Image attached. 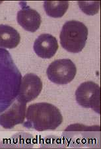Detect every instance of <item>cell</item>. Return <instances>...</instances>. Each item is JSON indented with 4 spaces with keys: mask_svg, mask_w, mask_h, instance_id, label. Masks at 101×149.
I'll list each match as a JSON object with an SVG mask.
<instances>
[{
    "mask_svg": "<svg viewBox=\"0 0 101 149\" xmlns=\"http://www.w3.org/2000/svg\"><path fill=\"white\" fill-rule=\"evenodd\" d=\"M88 29L78 21H69L61 29L60 39L61 46L69 52L79 53L85 48L88 36Z\"/></svg>",
    "mask_w": 101,
    "mask_h": 149,
    "instance_id": "obj_2",
    "label": "cell"
},
{
    "mask_svg": "<svg viewBox=\"0 0 101 149\" xmlns=\"http://www.w3.org/2000/svg\"><path fill=\"white\" fill-rule=\"evenodd\" d=\"M17 22L27 31L34 33L39 29L42 19L37 11L29 7H23L17 13Z\"/></svg>",
    "mask_w": 101,
    "mask_h": 149,
    "instance_id": "obj_8",
    "label": "cell"
},
{
    "mask_svg": "<svg viewBox=\"0 0 101 149\" xmlns=\"http://www.w3.org/2000/svg\"><path fill=\"white\" fill-rule=\"evenodd\" d=\"M21 35L16 29L7 24H0V47L13 49L19 45Z\"/></svg>",
    "mask_w": 101,
    "mask_h": 149,
    "instance_id": "obj_9",
    "label": "cell"
},
{
    "mask_svg": "<svg viewBox=\"0 0 101 149\" xmlns=\"http://www.w3.org/2000/svg\"><path fill=\"white\" fill-rule=\"evenodd\" d=\"M42 90V83L38 76L34 73H28L24 75L21 81L17 99L25 103L33 100Z\"/></svg>",
    "mask_w": 101,
    "mask_h": 149,
    "instance_id": "obj_5",
    "label": "cell"
},
{
    "mask_svg": "<svg viewBox=\"0 0 101 149\" xmlns=\"http://www.w3.org/2000/svg\"><path fill=\"white\" fill-rule=\"evenodd\" d=\"M100 88L98 84L92 81L81 84L75 91L77 102L85 108H91L100 113Z\"/></svg>",
    "mask_w": 101,
    "mask_h": 149,
    "instance_id": "obj_4",
    "label": "cell"
},
{
    "mask_svg": "<svg viewBox=\"0 0 101 149\" xmlns=\"http://www.w3.org/2000/svg\"><path fill=\"white\" fill-rule=\"evenodd\" d=\"M69 7L67 1H46L44 2V8L46 14L53 18L63 17Z\"/></svg>",
    "mask_w": 101,
    "mask_h": 149,
    "instance_id": "obj_10",
    "label": "cell"
},
{
    "mask_svg": "<svg viewBox=\"0 0 101 149\" xmlns=\"http://www.w3.org/2000/svg\"><path fill=\"white\" fill-rule=\"evenodd\" d=\"M58 42L50 34H42L35 40L33 48L36 55L43 59H50L58 49Z\"/></svg>",
    "mask_w": 101,
    "mask_h": 149,
    "instance_id": "obj_7",
    "label": "cell"
},
{
    "mask_svg": "<svg viewBox=\"0 0 101 149\" xmlns=\"http://www.w3.org/2000/svg\"><path fill=\"white\" fill-rule=\"evenodd\" d=\"M79 6L81 9L85 13L93 15L98 12L100 8V1H91V2H84L79 1Z\"/></svg>",
    "mask_w": 101,
    "mask_h": 149,
    "instance_id": "obj_11",
    "label": "cell"
},
{
    "mask_svg": "<svg viewBox=\"0 0 101 149\" xmlns=\"http://www.w3.org/2000/svg\"><path fill=\"white\" fill-rule=\"evenodd\" d=\"M24 126L38 131L55 130L63 122V116L53 104L39 102L31 104L26 112Z\"/></svg>",
    "mask_w": 101,
    "mask_h": 149,
    "instance_id": "obj_1",
    "label": "cell"
},
{
    "mask_svg": "<svg viewBox=\"0 0 101 149\" xmlns=\"http://www.w3.org/2000/svg\"><path fill=\"white\" fill-rule=\"evenodd\" d=\"M77 73L75 63L70 59H57L51 63L46 70V74L54 83L66 84L74 79Z\"/></svg>",
    "mask_w": 101,
    "mask_h": 149,
    "instance_id": "obj_3",
    "label": "cell"
},
{
    "mask_svg": "<svg viewBox=\"0 0 101 149\" xmlns=\"http://www.w3.org/2000/svg\"><path fill=\"white\" fill-rule=\"evenodd\" d=\"M26 112V103L17 99L10 108L0 115V125L5 129H11L23 123Z\"/></svg>",
    "mask_w": 101,
    "mask_h": 149,
    "instance_id": "obj_6",
    "label": "cell"
}]
</instances>
